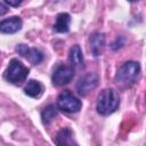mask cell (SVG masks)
<instances>
[{"mask_svg": "<svg viewBox=\"0 0 146 146\" xmlns=\"http://www.w3.org/2000/svg\"><path fill=\"white\" fill-rule=\"evenodd\" d=\"M70 23H71V17L68 14H66V13L58 14L54 30L58 33H66L70 30Z\"/></svg>", "mask_w": 146, "mask_h": 146, "instance_id": "cell-11", "label": "cell"}, {"mask_svg": "<svg viewBox=\"0 0 146 146\" xmlns=\"http://www.w3.org/2000/svg\"><path fill=\"white\" fill-rule=\"evenodd\" d=\"M24 91L27 96L32 97V98H39L42 92H43V87L39 81L35 80H31L27 82V84L24 88Z\"/></svg>", "mask_w": 146, "mask_h": 146, "instance_id": "cell-12", "label": "cell"}, {"mask_svg": "<svg viewBox=\"0 0 146 146\" xmlns=\"http://www.w3.org/2000/svg\"><path fill=\"white\" fill-rule=\"evenodd\" d=\"M57 107L55 105H48L43 108L42 113H41V119H42V122L44 124H49L54 121V119L57 116Z\"/></svg>", "mask_w": 146, "mask_h": 146, "instance_id": "cell-14", "label": "cell"}, {"mask_svg": "<svg viewBox=\"0 0 146 146\" xmlns=\"http://www.w3.org/2000/svg\"><path fill=\"white\" fill-rule=\"evenodd\" d=\"M129 1H136V0H129Z\"/></svg>", "mask_w": 146, "mask_h": 146, "instance_id": "cell-17", "label": "cell"}, {"mask_svg": "<svg viewBox=\"0 0 146 146\" xmlns=\"http://www.w3.org/2000/svg\"><path fill=\"white\" fill-rule=\"evenodd\" d=\"M57 106L59 110L66 113H76L81 110V100L73 96L68 90L63 91L57 98Z\"/></svg>", "mask_w": 146, "mask_h": 146, "instance_id": "cell-4", "label": "cell"}, {"mask_svg": "<svg viewBox=\"0 0 146 146\" xmlns=\"http://www.w3.org/2000/svg\"><path fill=\"white\" fill-rule=\"evenodd\" d=\"M22 24L23 23L19 17L13 16L10 18H7V19H3L0 22V32L6 33V34L15 33L22 29Z\"/></svg>", "mask_w": 146, "mask_h": 146, "instance_id": "cell-9", "label": "cell"}, {"mask_svg": "<svg viewBox=\"0 0 146 146\" xmlns=\"http://www.w3.org/2000/svg\"><path fill=\"white\" fill-rule=\"evenodd\" d=\"M7 11H8V7H7L5 3L0 2V16H1V15H5Z\"/></svg>", "mask_w": 146, "mask_h": 146, "instance_id": "cell-16", "label": "cell"}, {"mask_svg": "<svg viewBox=\"0 0 146 146\" xmlns=\"http://www.w3.org/2000/svg\"><path fill=\"white\" fill-rule=\"evenodd\" d=\"M55 143L57 145H75L76 144L73 139V132L68 128H64L57 133Z\"/></svg>", "mask_w": 146, "mask_h": 146, "instance_id": "cell-13", "label": "cell"}, {"mask_svg": "<svg viewBox=\"0 0 146 146\" xmlns=\"http://www.w3.org/2000/svg\"><path fill=\"white\" fill-rule=\"evenodd\" d=\"M120 105V97L119 94L112 89L107 88L104 89L97 99V111L102 115H108L113 113Z\"/></svg>", "mask_w": 146, "mask_h": 146, "instance_id": "cell-1", "label": "cell"}, {"mask_svg": "<svg viewBox=\"0 0 146 146\" xmlns=\"http://www.w3.org/2000/svg\"><path fill=\"white\" fill-rule=\"evenodd\" d=\"M68 59L71 63V66L75 70H81L84 66V62H83V55H82V50L80 48L79 44H74L71 49H70V54H68Z\"/></svg>", "mask_w": 146, "mask_h": 146, "instance_id": "cell-10", "label": "cell"}, {"mask_svg": "<svg viewBox=\"0 0 146 146\" xmlns=\"http://www.w3.org/2000/svg\"><path fill=\"white\" fill-rule=\"evenodd\" d=\"M98 84V76L95 73H87L78 80L76 90L81 96H87Z\"/></svg>", "mask_w": 146, "mask_h": 146, "instance_id": "cell-6", "label": "cell"}, {"mask_svg": "<svg viewBox=\"0 0 146 146\" xmlns=\"http://www.w3.org/2000/svg\"><path fill=\"white\" fill-rule=\"evenodd\" d=\"M89 43H90V49H91L92 55L98 57L103 54L104 48H105V35L103 33L95 32L90 35Z\"/></svg>", "mask_w": 146, "mask_h": 146, "instance_id": "cell-8", "label": "cell"}, {"mask_svg": "<svg viewBox=\"0 0 146 146\" xmlns=\"http://www.w3.org/2000/svg\"><path fill=\"white\" fill-rule=\"evenodd\" d=\"M27 75H29V68L25 67L17 59H11L5 72V78L7 79V81L14 84L23 83L26 80Z\"/></svg>", "mask_w": 146, "mask_h": 146, "instance_id": "cell-3", "label": "cell"}, {"mask_svg": "<svg viewBox=\"0 0 146 146\" xmlns=\"http://www.w3.org/2000/svg\"><path fill=\"white\" fill-rule=\"evenodd\" d=\"M9 6H11V7H18L22 2H23V0H5Z\"/></svg>", "mask_w": 146, "mask_h": 146, "instance_id": "cell-15", "label": "cell"}, {"mask_svg": "<svg viewBox=\"0 0 146 146\" xmlns=\"http://www.w3.org/2000/svg\"><path fill=\"white\" fill-rule=\"evenodd\" d=\"M74 76V68L72 66L66 65H58L51 76V81L55 86H64L71 82V80Z\"/></svg>", "mask_w": 146, "mask_h": 146, "instance_id": "cell-5", "label": "cell"}, {"mask_svg": "<svg viewBox=\"0 0 146 146\" xmlns=\"http://www.w3.org/2000/svg\"><path fill=\"white\" fill-rule=\"evenodd\" d=\"M16 51L21 56H23L24 58H26L30 63H32L34 65L40 64L42 62V59H43V55H42V52L40 50H38L36 48H31V47H29L26 44H23V43L18 44L16 47Z\"/></svg>", "mask_w": 146, "mask_h": 146, "instance_id": "cell-7", "label": "cell"}, {"mask_svg": "<svg viewBox=\"0 0 146 146\" xmlns=\"http://www.w3.org/2000/svg\"><path fill=\"white\" fill-rule=\"evenodd\" d=\"M140 73V65L137 62H125L117 71L115 80L123 86H131L136 82Z\"/></svg>", "mask_w": 146, "mask_h": 146, "instance_id": "cell-2", "label": "cell"}]
</instances>
